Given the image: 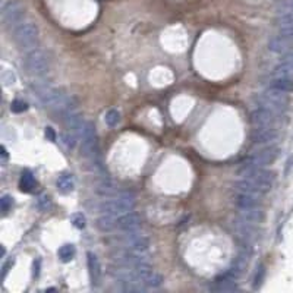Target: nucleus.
Returning a JSON list of instances; mask_svg holds the SVG:
<instances>
[{
    "instance_id": "1",
    "label": "nucleus",
    "mask_w": 293,
    "mask_h": 293,
    "mask_svg": "<svg viewBox=\"0 0 293 293\" xmlns=\"http://www.w3.org/2000/svg\"><path fill=\"white\" fill-rule=\"evenodd\" d=\"M33 88H34L37 97L40 98L42 106L53 112H57V113H63L72 100V97L66 95V92L63 89L51 86L44 81L33 84Z\"/></svg>"
},
{
    "instance_id": "2",
    "label": "nucleus",
    "mask_w": 293,
    "mask_h": 293,
    "mask_svg": "<svg viewBox=\"0 0 293 293\" xmlns=\"http://www.w3.org/2000/svg\"><path fill=\"white\" fill-rule=\"evenodd\" d=\"M252 101L256 107L267 109V110H271V112H276V113H280V115L288 109V106L291 103L288 92L276 89L273 86H270L268 89H265L261 94L253 95Z\"/></svg>"
},
{
    "instance_id": "3",
    "label": "nucleus",
    "mask_w": 293,
    "mask_h": 293,
    "mask_svg": "<svg viewBox=\"0 0 293 293\" xmlns=\"http://www.w3.org/2000/svg\"><path fill=\"white\" fill-rule=\"evenodd\" d=\"M136 206V197L130 191H124L118 192L107 200H104L100 204V211L103 214H112V215H122L125 212L133 211Z\"/></svg>"
},
{
    "instance_id": "4",
    "label": "nucleus",
    "mask_w": 293,
    "mask_h": 293,
    "mask_svg": "<svg viewBox=\"0 0 293 293\" xmlns=\"http://www.w3.org/2000/svg\"><path fill=\"white\" fill-rule=\"evenodd\" d=\"M238 176L248 179L255 185H258L264 194L270 192L274 185V173L270 170H265V167H258V166L242 163V166L238 168Z\"/></svg>"
},
{
    "instance_id": "5",
    "label": "nucleus",
    "mask_w": 293,
    "mask_h": 293,
    "mask_svg": "<svg viewBox=\"0 0 293 293\" xmlns=\"http://www.w3.org/2000/svg\"><path fill=\"white\" fill-rule=\"evenodd\" d=\"M24 66L30 75L42 77L51 68V59L47 51L42 48H33L24 59Z\"/></svg>"
},
{
    "instance_id": "6",
    "label": "nucleus",
    "mask_w": 293,
    "mask_h": 293,
    "mask_svg": "<svg viewBox=\"0 0 293 293\" xmlns=\"http://www.w3.org/2000/svg\"><path fill=\"white\" fill-rule=\"evenodd\" d=\"M40 30L33 22H22L13 31V42L21 50H33L39 44Z\"/></svg>"
},
{
    "instance_id": "7",
    "label": "nucleus",
    "mask_w": 293,
    "mask_h": 293,
    "mask_svg": "<svg viewBox=\"0 0 293 293\" xmlns=\"http://www.w3.org/2000/svg\"><path fill=\"white\" fill-rule=\"evenodd\" d=\"M81 141H83V153L84 156L95 166L101 167L100 163V147H98V141H97V133H95V127L91 122H85L84 132L81 135Z\"/></svg>"
},
{
    "instance_id": "8",
    "label": "nucleus",
    "mask_w": 293,
    "mask_h": 293,
    "mask_svg": "<svg viewBox=\"0 0 293 293\" xmlns=\"http://www.w3.org/2000/svg\"><path fill=\"white\" fill-rule=\"evenodd\" d=\"M25 18V6L19 0H9L1 7V19L6 28H16Z\"/></svg>"
},
{
    "instance_id": "9",
    "label": "nucleus",
    "mask_w": 293,
    "mask_h": 293,
    "mask_svg": "<svg viewBox=\"0 0 293 293\" xmlns=\"http://www.w3.org/2000/svg\"><path fill=\"white\" fill-rule=\"evenodd\" d=\"M280 156V148L276 145H267L261 150H258L256 153L251 154L244 163L252 165V166H258V167H267L270 165H273Z\"/></svg>"
},
{
    "instance_id": "10",
    "label": "nucleus",
    "mask_w": 293,
    "mask_h": 293,
    "mask_svg": "<svg viewBox=\"0 0 293 293\" xmlns=\"http://www.w3.org/2000/svg\"><path fill=\"white\" fill-rule=\"evenodd\" d=\"M112 258L119 264L126 267H136L141 264H148V258L142 255V252L132 251L127 248H119L112 252Z\"/></svg>"
},
{
    "instance_id": "11",
    "label": "nucleus",
    "mask_w": 293,
    "mask_h": 293,
    "mask_svg": "<svg viewBox=\"0 0 293 293\" xmlns=\"http://www.w3.org/2000/svg\"><path fill=\"white\" fill-rule=\"evenodd\" d=\"M280 133L276 126H255L251 132V141L253 145H273L279 139Z\"/></svg>"
},
{
    "instance_id": "12",
    "label": "nucleus",
    "mask_w": 293,
    "mask_h": 293,
    "mask_svg": "<svg viewBox=\"0 0 293 293\" xmlns=\"http://www.w3.org/2000/svg\"><path fill=\"white\" fill-rule=\"evenodd\" d=\"M119 242L127 248V250H132V251L136 252H147L150 250V239L141 233H138L136 230H132V232H125V235H122L119 238Z\"/></svg>"
},
{
    "instance_id": "13",
    "label": "nucleus",
    "mask_w": 293,
    "mask_h": 293,
    "mask_svg": "<svg viewBox=\"0 0 293 293\" xmlns=\"http://www.w3.org/2000/svg\"><path fill=\"white\" fill-rule=\"evenodd\" d=\"M256 224H251L248 221H244L242 218H238L236 221H233V230L235 235L238 236L239 241H242V244H253L258 238H259V232L255 227Z\"/></svg>"
},
{
    "instance_id": "14",
    "label": "nucleus",
    "mask_w": 293,
    "mask_h": 293,
    "mask_svg": "<svg viewBox=\"0 0 293 293\" xmlns=\"http://www.w3.org/2000/svg\"><path fill=\"white\" fill-rule=\"evenodd\" d=\"M250 121L253 126H276L280 122V113L256 107L251 112Z\"/></svg>"
},
{
    "instance_id": "15",
    "label": "nucleus",
    "mask_w": 293,
    "mask_h": 293,
    "mask_svg": "<svg viewBox=\"0 0 293 293\" xmlns=\"http://www.w3.org/2000/svg\"><path fill=\"white\" fill-rule=\"evenodd\" d=\"M141 215L135 211H129L122 215H116V230L121 232H132L141 227Z\"/></svg>"
},
{
    "instance_id": "16",
    "label": "nucleus",
    "mask_w": 293,
    "mask_h": 293,
    "mask_svg": "<svg viewBox=\"0 0 293 293\" xmlns=\"http://www.w3.org/2000/svg\"><path fill=\"white\" fill-rule=\"evenodd\" d=\"M233 203L238 209H253L261 207V198L256 194H250L245 191H238L233 195Z\"/></svg>"
},
{
    "instance_id": "17",
    "label": "nucleus",
    "mask_w": 293,
    "mask_h": 293,
    "mask_svg": "<svg viewBox=\"0 0 293 293\" xmlns=\"http://www.w3.org/2000/svg\"><path fill=\"white\" fill-rule=\"evenodd\" d=\"M86 264H88V273H89V279H91L92 286H98L100 282H101L103 271H101V264H100L98 258L92 252L86 253Z\"/></svg>"
},
{
    "instance_id": "18",
    "label": "nucleus",
    "mask_w": 293,
    "mask_h": 293,
    "mask_svg": "<svg viewBox=\"0 0 293 293\" xmlns=\"http://www.w3.org/2000/svg\"><path fill=\"white\" fill-rule=\"evenodd\" d=\"M292 42H289L283 36L277 34V36H274L268 40V50L271 53H276V54H286L292 48Z\"/></svg>"
},
{
    "instance_id": "19",
    "label": "nucleus",
    "mask_w": 293,
    "mask_h": 293,
    "mask_svg": "<svg viewBox=\"0 0 293 293\" xmlns=\"http://www.w3.org/2000/svg\"><path fill=\"white\" fill-rule=\"evenodd\" d=\"M238 289H239V286H238L236 280L235 279H230L227 276H223V277L217 279L209 286V291H214V292H235Z\"/></svg>"
},
{
    "instance_id": "20",
    "label": "nucleus",
    "mask_w": 293,
    "mask_h": 293,
    "mask_svg": "<svg viewBox=\"0 0 293 293\" xmlns=\"http://www.w3.org/2000/svg\"><path fill=\"white\" fill-rule=\"evenodd\" d=\"M239 218H242L244 221H248L251 224H258L264 220V211L259 207H253V209H239Z\"/></svg>"
},
{
    "instance_id": "21",
    "label": "nucleus",
    "mask_w": 293,
    "mask_h": 293,
    "mask_svg": "<svg viewBox=\"0 0 293 293\" xmlns=\"http://www.w3.org/2000/svg\"><path fill=\"white\" fill-rule=\"evenodd\" d=\"M289 74H293V51L286 53L280 63L274 68V75L276 77H288Z\"/></svg>"
},
{
    "instance_id": "22",
    "label": "nucleus",
    "mask_w": 293,
    "mask_h": 293,
    "mask_svg": "<svg viewBox=\"0 0 293 293\" xmlns=\"http://www.w3.org/2000/svg\"><path fill=\"white\" fill-rule=\"evenodd\" d=\"M97 227L98 230L107 233V232H113L116 230V215L112 214H103L101 217L97 218Z\"/></svg>"
},
{
    "instance_id": "23",
    "label": "nucleus",
    "mask_w": 293,
    "mask_h": 293,
    "mask_svg": "<svg viewBox=\"0 0 293 293\" xmlns=\"http://www.w3.org/2000/svg\"><path fill=\"white\" fill-rule=\"evenodd\" d=\"M56 186H57V189H59L62 194H69V192H72L74 188H75V182H74L72 174L65 173V174H62V176H59L57 180H56Z\"/></svg>"
},
{
    "instance_id": "24",
    "label": "nucleus",
    "mask_w": 293,
    "mask_h": 293,
    "mask_svg": "<svg viewBox=\"0 0 293 293\" xmlns=\"http://www.w3.org/2000/svg\"><path fill=\"white\" fill-rule=\"evenodd\" d=\"M235 189L245 191V192H250V194H256V195H262L264 194L262 189L258 185H255L253 182L248 180V179H244V177H241V180L235 182Z\"/></svg>"
},
{
    "instance_id": "25",
    "label": "nucleus",
    "mask_w": 293,
    "mask_h": 293,
    "mask_svg": "<svg viewBox=\"0 0 293 293\" xmlns=\"http://www.w3.org/2000/svg\"><path fill=\"white\" fill-rule=\"evenodd\" d=\"M36 179H34V176H33V173H30V171H24L22 174H21V179H19V188H21V191L22 192H27V194H30V192H33L34 191V188H36Z\"/></svg>"
},
{
    "instance_id": "26",
    "label": "nucleus",
    "mask_w": 293,
    "mask_h": 293,
    "mask_svg": "<svg viewBox=\"0 0 293 293\" xmlns=\"http://www.w3.org/2000/svg\"><path fill=\"white\" fill-rule=\"evenodd\" d=\"M271 86L285 92H293V80L289 77H276L271 80Z\"/></svg>"
},
{
    "instance_id": "27",
    "label": "nucleus",
    "mask_w": 293,
    "mask_h": 293,
    "mask_svg": "<svg viewBox=\"0 0 293 293\" xmlns=\"http://www.w3.org/2000/svg\"><path fill=\"white\" fill-rule=\"evenodd\" d=\"M95 191H97V194H98V195H103V197H112V195L118 194V186H116L113 182H110V180H101V182L97 185Z\"/></svg>"
},
{
    "instance_id": "28",
    "label": "nucleus",
    "mask_w": 293,
    "mask_h": 293,
    "mask_svg": "<svg viewBox=\"0 0 293 293\" xmlns=\"http://www.w3.org/2000/svg\"><path fill=\"white\" fill-rule=\"evenodd\" d=\"M277 28H286V27H293V12L289 13H277V18L274 21Z\"/></svg>"
},
{
    "instance_id": "29",
    "label": "nucleus",
    "mask_w": 293,
    "mask_h": 293,
    "mask_svg": "<svg viewBox=\"0 0 293 293\" xmlns=\"http://www.w3.org/2000/svg\"><path fill=\"white\" fill-rule=\"evenodd\" d=\"M75 247L74 245H63L59 252H57V255H59V258H60V261H63V262H69V261H72L74 259V256H75Z\"/></svg>"
},
{
    "instance_id": "30",
    "label": "nucleus",
    "mask_w": 293,
    "mask_h": 293,
    "mask_svg": "<svg viewBox=\"0 0 293 293\" xmlns=\"http://www.w3.org/2000/svg\"><path fill=\"white\" fill-rule=\"evenodd\" d=\"M104 122H106V125L110 126V127L118 126L121 124V113H119L116 109L109 110V112L106 113V116H104Z\"/></svg>"
},
{
    "instance_id": "31",
    "label": "nucleus",
    "mask_w": 293,
    "mask_h": 293,
    "mask_svg": "<svg viewBox=\"0 0 293 293\" xmlns=\"http://www.w3.org/2000/svg\"><path fill=\"white\" fill-rule=\"evenodd\" d=\"M0 78H1V83H3L4 86H10V85L16 83V75L12 71H9V69H3Z\"/></svg>"
},
{
    "instance_id": "32",
    "label": "nucleus",
    "mask_w": 293,
    "mask_h": 293,
    "mask_svg": "<svg viewBox=\"0 0 293 293\" xmlns=\"http://www.w3.org/2000/svg\"><path fill=\"white\" fill-rule=\"evenodd\" d=\"M10 110L13 113H22V112H27L28 110V104L24 101V100H15L10 106Z\"/></svg>"
},
{
    "instance_id": "33",
    "label": "nucleus",
    "mask_w": 293,
    "mask_h": 293,
    "mask_svg": "<svg viewBox=\"0 0 293 293\" xmlns=\"http://www.w3.org/2000/svg\"><path fill=\"white\" fill-rule=\"evenodd\" d=\"M289 12H293V0H283L277 7V13H289Z\"/></svg>"
},
{
    "instance_id": "34",
    "label": "nucleus",
    "mask_w": 293,
    "mask_h": 293,
    "mask_svg": "<svg viewBox=\"0 0 293 293\" xmlns=\"http://www.w3.org/2000/svg\"><path fill=\"white\" fill-rule=\"evenodd\" d=\"M37 207H39V209H42V211H48V209H51V200L47 195H42V197L39 198V201H37Z\"/></svg>"
},
{
    "instance_id": "35",
    "label": "nucleus",
    "mask_w": 293,
    "mask_h": 293,
    "mask_svg": "<svg viewBox=\"0 0 293 293\" xmlns=\"http://www.w3.org/2000/svg\"><path fill=\"white\" fill-rule=\"evenodd\" d=\"M0 209H1L3 214H7V211L12 209V198L9 195L1 197V200H0Z\"/></svg>"
},
{
    "instance_id": "36",
    "label": "nucleus",
    "mask_w": 293,
    "mask_h": 293,
    "mask_svg": "<svg viewBox=\"0 0 293 293\" xmlns=\"http://www.w3.org/2000/svg\"><path fill=\"white\" fill-rule=\"evenodd\" d=\"M264 276H265L264 265H259V268H258V271H256V274H255V279H253V288H255V289H256V288H259V285L262 283Z\"/></svg>"
},
{
    "instance_id": "37",
    "label": "nucleus",
    "mask_w": 293,
    "mask_h": 293,
    "mask_svg": "<svg viewBox=\"0 0 293 293\" xmlns=\"http://www.w3.org/2000/svg\"><path fill=\"white\" fill-rule=\"evenodd\" d=\"M279 34L288 39L289 42H293V27H286V28H279Z\"/></svg>"
},
{
    "instance_id": "38",
    "label": "nucleus",
    "mask_w": 293,
    "mask_h": 293,
    "mask_svg": "<svg viewBox=\"0 0 293 293\" xmlns=\"http://www.w3.org/2000/svg\"><path fill=\"white\" fill-rule=\"evenodd\" d=\"M72 221H74L75 227H78V229H84L85 227V218L83 217V214H75L72 217Z\"/></svg>"
},
{
    "instance_id": "39",
    "label": "nucleus",
    "mask_w": 293,
    "mask_h": 293,
    "mask_svg": "<svg viewBox=\"0 0 293 293\" xmlns=\"http://www.w3.org/2000/svg\"><path fill=\"white\" fill-rule=\"evenodd\" d=\"M45 138L50 139V141H56V133H54V130H53L51 126H47L45 127Z\"/></svg>"
},
{
    "instance_id": "40",
    "label": "nucleus",
    "mask_w": 293,
    "mask_h": 293,
    "mask_svg": "<svg viewBox=\"0 0 293 293\" xmlns=\"http://www.w3.org/2000/svg\"><path fill=\"white\" fill-rule=\"evenodd\" d=\"M1 154H3V159L7 157V153H6V148H4V147H1Z\"/></svg>"
}]
</instances>
